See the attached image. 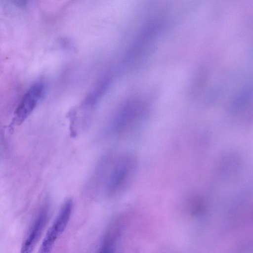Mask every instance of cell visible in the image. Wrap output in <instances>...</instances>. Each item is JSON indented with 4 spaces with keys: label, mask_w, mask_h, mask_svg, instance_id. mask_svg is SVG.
Wrapping results in <instances>:
<instances>
[{
    "label": "cell",
    "mask_w": 253,
    "mask_h": 253,
    "mask_svg": "<svg viewBox=\"0 0 253 253\" xmlns=\"http://www.w3.org/2000/svg\"><path fill=\"white\" fill-rule=\"evenodd\" d=\"M147 114L145 105L135 100L120 105L112 115L108 124L109 132L113 136L128 135L143 124Z\"/></svg>",
    "instance_id": "7a4b0ae2"
},
{
    "label": "cell",
    "mask_w": 253,
    "mask_h": 253,
    "mask_svg": "<svg viewBox=\"0 0 253 253\" xmlns=\"http://www.w3.org/2000/svg\"><path fill=\"white\" fill-rule=\"evenodd\" d=\"M61 234L52 225L48 230L38 253H50L56 240Z\"/></svg>",
    "instance_id": "5b68a950"
},
{
    "label": "cell",
    "mask_w": 253,
    "mask_h": 253,
    "mask_svg": "<svg viewBox=\"0 0 253 253\" xmlns=\"http://www.w3.org/2000/svg\"><path fill=\"white\" fill-rule=\"evenodd\" d=\"M112 242L110 239H106L98 253H113Z\"/></svg>",
    "instance_id": "8992f818"
},
{
    "label": "cell",
    "mask_w": 253,
    "mask_h": 253,
    "mask_svg": "<svg viewBox=\"0 0 253 253\" xmlns=\"http://www.w3.org/2000/svg\"><path fill=\"white\" fill-rule=\"evenodd\" d=\"M43 90V84L39 82L26 92L14 112L13 121L15 124L20 125L31 115L41 99Z\"/></svg>",
    "instance_id": "3957f363"
},
{
    "label": "cell",
    "mask_w": 253,
    "mask_h": 253,
    "mask_svg": "<svg viewBox=\"0 0 253 253\" xmlns=\"http://www.w3.org/2000/svg\"><path fill=\"white\" fill-rule=\"evenodd\" d=\"M137 168V159L132 154L124 153L109 155L99 164L96 180L105 196L116 197L130 186L136 175Z\"/></svg>",
    "instance_id": "6da1fadb"
},
{
    "label": "cell",
    "mask_w": 253,
    "mask_h": 253,
    "mask_svg": "<svg viewBox=\"0 0 253 253\" xmlns=\"http://www.w3.org/2000/svg\"><path fill=\"white\" fill-rule=\"evenodd\" d=\"M48 219V211L44 208L39 213L23 242L20 253H32Z\"/></svg>",
    "instance_id": "277c9868"
}]
</instances>
